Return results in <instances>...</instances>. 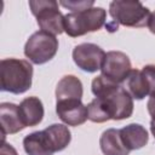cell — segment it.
Returning <instances> with one entry per match:
<instances>
[{
    "instance_id": "cell-18",
    "label": "cell",
    "mask_w": 155,
    "mask_h": 155,
    "mask_svg": "<svg viewBox=\"0 0 155 155\" xmlns=\"http://www.w3.org/2000/svg\"><path fill=\"white\" fill-rule=\"evenodd\" d=\"M142 73L147 81L148 96H150V98H155V64L144 65Z\"/></svg>"
},
{
    "instance_id": "cell-7",
    "label": "cell",
    "mask_w": 155,
    "mask_h": 155,
    "mask_svg": "<svg viewBox=\"0 0 155 155\" xmlns=\"http://www.w3.org/2000/svg\"><path fill=\"white\" fill-rule=\"evenodd\" d=\"M101 70V75H103L105 79L121 85L132 71V65L126 53L121 51H109L105 54Z\"/></svg>"
},
{
    "instance_id": "cell-14",
    "label": "cell",
    "mask_w": 155,
    "mask_h": 155,
    "mask_svg": "<svg viewBox=\"0 0 155 155\" xmlns=\"http://www.w3.org/2000/svg\"><path fill=\"white\" fill-rule=\"evenodd\" d=\"M82 84L79 78L74 75L63 76L56 86V102L73 101L82 98Z\"/></svg>"
},
{
    "instance_id": "cell-12",
    "label": "cell",
    "mask_w": 155,
    "mask_h": 155,
    "mask_svg": "<svg viewBox=\"0 0 155 155\" xmlns=\"http://www.w3.org/2000/svg\"><path fill=\"white\" fill-rule=\"evenodd\" d=\"M23 148L28 155H53L56 153L44 130L27 134L23 139Z\"/></svg>"
},
{
    "instance_id": "cell-21",
    "label": "cell",
    "mask_w": 155,
    "mask_h": 155,
    "mask_svg": "<svg viewBox=\"0 0 155 155\" xmlns=\"http://www.w3.org/2000/svg\"><path fill=\"white\" fill-rule=\"evenodd\" d=\"M147 108H148V111H149L151 119H155V98H149V101L147 103Z\"/></svg>"
},
{
    "instance_id": "cell-22",
    "label": "cell",
    "mask_w": 155,
    "mask_h": 155,
    "mask_svg": "<svg viewBox=\"0 0 155 155\" xmlns=\"http://www.w3.org/2000/svg\"><path fill=\"white\" fill-rule=\"evenodd\" d=\"M148 28L153 34H155V11L150 15V18H149V22H148Z\"/></svg>"
},
{
    "instance_id": "cell-15",
    "label": "cell",
    "mask_w": 155,
    "mask_h": 155,
    "mask_svg": "<svg viewBox=\"0 0 155 155\" xmlns=\"http://www.w3.org/2000/svg\"><path fill=\"white\" fill-rule=\"evenodd\" d=\"M101 150L104 155H128L130 150L124 145L120 137V130L108 128L99 138Z\"/></svg>"
},
{
    "instance_id": "cell-13",
    "label": "cell",
    "mask_w": 155,
    "mask_h": 155,
    "mask_svg": "<svg viewBox=\"0 0 155 155\" xmlns=\"http://www.w3.org/2000/svg\"><path fill=\"white\" fill-rule=\"evenodd\" d=\"M120 137L124 145L130 151L143 148L149 140L148 131L140 124H130L122 127L120 130Z\"/></svg>"
},
{
    "instance_id": "cell-10",
    "label": "cell",
    "mask_w": 155,
    "mask_h": 155,
    "mask_svg": "<svg viewBox=\"0 0 155 155\" xmlns=\"http://www.w3.org/2000/svg\"><path fill=\"white\" fill-rule=\"evenodd\" d=\"M0 122H1L2 142L5 140L6 134H13L25 128L19 115V108L13 103L0 104Z\"/></svg>"
},
{
    "instance_id": "cell-17",
    "label": "cell",
    "mask_w": 155,
    "mask_h": 155,
    "mask_svg": "<svg viewBox=\"0 0 155 155\" xmlns=\"http://www.w3.org/2000/svg\"><path fill=\"white\" fill-rule=\"evenodd\" d=\"M44 131L46 132L47 137L50 138L56 153L65 149L71 140V133H70L69 128L62 124H53V125L46 127Z\"/></svg>"
},
{
    "instance_id": "cell-2",
    "label": "cell",
    "mask_w": 155,
    "mask_h": 155,
    "mask_svg": "<svg viewBox=\"0 0 155 155\" xmlns=\"http://www.w3.org/2000/svg\"><path fill=\"white\" fill-rule=\"evenodd\" d=\"M33 65L24 59L4 58L0 62L1 91L21 94L31 87Z\"/></svg>"
},
{
    "instance_id": "cell-11",
    "label": "cell",
    "mask_w": 155,
    "mask_h": 155,
    "mask_svg": "<svg viewBox=\"0 0 155 155\" xmlns=\"http://www.w3.org/2000/svg\"><path fill=\"white\" fill-rule=\"evenodd\" d=\"M19 115L25 127L36 126L42 121L44 117V105L42 102L38 97H27L24 98L19 105Z\"/></svg>"
},
{
    "instance_id": "cell-6",
    "label": "cell",
    "mask_w": 155,
    "mask_h": 155,
    "mask_svg": "<svg viewBox=\"0 0 155 155\" xmlns=\"http://www.w3.org/2000/svg\"><path fill=\"white\" fill-rule=\"evenodd\" d=\"M58 50V39L46 31H35L24 45L25 57L34 64H44L51 61Z\"/></svg>"
},
{
    "instance_id": "cell-4",
    "label": "cell",
    "mask_w": 155,
    "mask_h": 155,
    "mask_svg": "<svg viewBox=\"0 0 155 155\" xmlns=\"http://www.w3.org/2000/svg\"><path fill=\"white\" fill-rule=\"evenodd\" d=\"M107 18V12L103 7H91L80 12H70L64 16V31L78 38L91 31L99 30Z\"/></svg>"
},
{
    "instance_id": "cell-9",
    "label": "cell",
    "mask_w": 155,
    "mask_h": 155,
    "mask_svg": "<svg viewBox=\"0 0 155 155\" xmlns=\"http://www.w3.org/2000/svg\"><path fill=\"white\" fill-rule=\"evenodd\" d=\"M56 113L68 126L82 125L88 119L87 107L80 99L56 102Z\"/></svg>"
},
{
    "instance_id": "cell-19",
    "label": "cell",
    "mask_w": 155,
    "mask_h": 155,
    "mask_svg": "<svg viewBox=\"0 0 155 155\" xmlns=\"http://www.w3.org/2000/svg\"><path fill=\"white\" fill-rule=\"evenodd\" d=\"M93 4L94 1L93 0H82V1H75V0H71V1H59V5H62L63 7L68 8V10H71V12H80V11H85V10H88L91 7H93Z\"/></svg>"
},
{
    "instance_id": "cell-3",
    "label": "cell",
    "mask_w": 155,
    "mask_h": 155,
    "mask_svg": "<svg viewBox=\"0 0 155 155\" xmlns=\"http://www.w3.org/2000/svg\"><path fill=\"white\" fill-rule=\"evenodd\" d=\"M109 15L113 18L114 30H117V24L132 28L148 25L151 13L139 1L115 0L109 5Z\"/></svg>"
},
{
    "instance_id": "cell-5",
    "label": "cell",
    "mask_w": 155,
    "mask_h": 155,
    "mask_svg": "<svg viewBox=\"0 0 155 155\" xmlns=\"http://www.w3.org/2000/svg\"><path fill=\"white\" fill-rule=\"evenodd\" d=\"M31 13L42 31L52 35L64 31V16L58 10V2L54 0H31L29 1Z\"/></svg>"
},
{
    "instance_id": "cell-1",
    "label": "cell",
    "mask_w": 155,
    "mask_h": 155,
    "mask_svg": "<svg viewBox=\"0 0 155 155\" xmlns=\"http://www.w3.org/2000/svg\"><path fill=\"white\" fill-rule=\"evenodd\" d=\"M91 87L96 98L87 105L88 120L101 124L108 120H124L132 115L133 98L124 86L98 75L92 80Z\"/></svg>"
},
{
    "instance_id": "cell-20",
    "label": "cell",
    "mask_w": 155,
    "mask_h": 155,
    "mask_svg": "<svg viewBox=\"0 0 155 155\" xmlns=\"http://www.w3.org/2000/svg\"><path fill=\"white\" fill-rule=\"evenodd\" d=\"M0 155H18V153L11 144L5 143V140H4L2 145H1V150H0Z\"/></svg>"
},
{
    "instance_id": "cell-16",
    "label": "cell",
    "mask_w": 155,
    "mask_h": 155,
    "mask_svg": "<svg viewBox=\"0 0 155 155\" xmlns=\"http://www.w3.org/2000/svg\"><path fill=\"white\" fill-rule=\"evenodd\" d=\"M122 86L134 99L140 101L145 96H148V86L142 70L132 69V71L130 73Z\"/></svg>"
},
{
    "instance_id": "cell-23",
    "label": "cell",
    "mask_w": 155,
    "mask_h": 155,
    "mask_svg": "<svg viewBox=\"0 0 155 155\" xmlns=\"http://www.w3.org/2000/svg\"><path fill=\"white\" fill-rule=\"evenodd\" d=\"M150 131L155 138V119H151V121H150Z\"/></svg>"
},
{
    "instance_id": "cell-8",
    "label": "cell",
    "mask_w": 155,
    "mask_h": 155,
    "mask_svg": "<svg viewBox=\"0 0 155 155\" xmlns=\"http://www.w3.org/2000/svg\"><path fill=\"white\" fill-rule=\"evenodd\" d=\"M105 52L96 44L84 42L76 45L73 50L74 63L84 71L94 73L99 70L103 65Z\"/></svg>"
}]
</instances>
